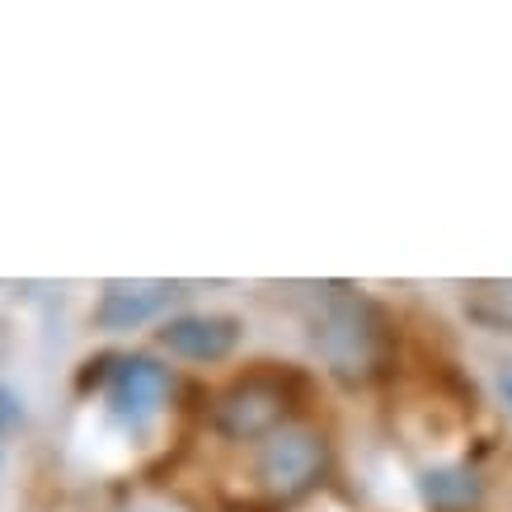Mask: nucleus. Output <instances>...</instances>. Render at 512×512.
Here are the masks:
<instances>
[{
	"label": "nucleus",
	"instance_id": "f257e3e1",
	"mask_svg": "<svg viewBox=\"0 0 512 512\" xmlns=\"http://www.w3.org/2000/svg\"><path fill=\"white\" fill-rule=\"evenodd\" d=\"M311 343L343 386H372L390 367V320L362 292L334 287L311 320Z\"/></svg>",
	"mask_w": 512,
	"mask_h": 512
},
{
	"label": "nucleus",
	"instance_id": "f03ea898",
	"mask_svg": "<svg viewBox=\"0 0 512 512\" xmlns=\"http://www.w3.org/2000/svg\"><path fill=\"white\" fill-rule=\"evenodd\" d=\"M329 466V447L315 428H301V423H287L273 437H264V451H259V489L278 503H292V498L311 494L315 484L325 480Z\"/></svg>",
	"mask_w": 512,
	"mask_h": 512
},
{
	"label": "nucleus",
	"instance_id": "7ed1b4c3",
	"mask_svg": "<svg viewBox=\"0 0 512 512\" xmlns=\"http://www.w3.org/2000/svg\"><path fill=\"white\" fill-rule=\"evenodd\" d=\"M287 409H292V395H287V381L273 372H249L245 381H235L231 390H221L217 404H212V423L217 433L235 437V442H254V437H273L278 428H287Z\"/></svg>",
	"mask_w": 512,
	"mask_h": 512
},
{
	"label": "nucleus",
	"instance_id": "20e7f679",
	"mask_svg": "<svg viewBox=\"0 0 512 512\" xmlns=\"http://www.w3.org/2000/svg\"><path fill=\"white\" fill-rule=\"evenodd\" d=\"M170 390V372L156 357H118V367L109 372V414L123 428H146L160 414Z\"/></svg>",
	"mask_w": 512,
	"mask_h": 512
},
{
	"label": "nucleus",
	"instance_id": "39448f33",
	"mask_svg": "<svg viewBox=\"0 0 512 512\" xmlns=\"http://www.w3.org/2000/svg\"><path fill=\"white\" fill-rule=\"evenodd\" d=\"M160 343L184 362H221L240 343V320H231V315H174L160 325Z\"/></svg>",
	"mask_w": 512,
	"mask_h": 512
},
{
	"label": "nucleus",
	"instance_id": "423d86ee",
	"mask_svg": "<svg viewBox=\"0 0 512 512\" xmlns=\"http://www.w3.org/2000/svg\"><path fill=\"white\" fill-rule=\"evenodd\" d=\"M179 296L174 282H109L104 296L94 301V325L99 329H137L151 325L170 311V301Z\"/></svg>",
	"mask_w": 512,
	"mask_h": 512
},
{
	"label": "nucleus",
	"instance_id": "0eeeda50",
	"mask_svg": "<svg viewBox=\"0 0 512 512\" xmlns=\"http://www.w3.org/2000/svg\"><path fill=\"white\" fill-rule=\"evenodd\" d=\"M466 315L484 329H498V334H512V278L498 282H475L466 287Z\"/></svg>",
	"mask_w": 512,
	"mask_h": 512
},
{
	"label": "nucleus",
	"instance_id": "6e6552de",
	"mask_svg": "<svg viewBox=\"0 0 512 512\" xmlns=\"http://www.w3.org/2000/svg\"><path fill=\"white\" fill-rule=\"evenodd\" d=\"M423 498L433 503V508H461L475 498V475L470 470H437L423 480Z\"/></svg>",
	"mask_w": 512,
	"mask_h": 512
},
{
	"label": "nucleus",
	"instance_id": "1a4fd4ad",
	"mask_svg": "<svg viewBox=\"0 0 512 512\" xmlns=\"http://www.w3.org/2000/svg\"><path fill=\"white\" fill-rule=\"evenodd\" d=\"M19 419H24V409H19L15 390L0 386V428H10V423H19Z\"/></svg>",
	"mask_w": 512,
	"mask_h": 512
},
{
	"label": "nucleus",
	"instance_id": "9d476101",
	"mask_svg": "<svg viewBox=\"0 0 512 512\" xmlns=\"http://www.w3.org/2000/svg\"><path fill=\"white\" fill-rule=\"evenodd\" d=\"M503 390H508V400H512V376H508V381H503Z\"/></svg>",
	"mask_w": 512,
	"mask_h": 512
}]
</instances>
